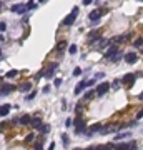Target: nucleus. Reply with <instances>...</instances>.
<instances>
[{"mask_svg":"<svg viewBox=\"0 0 143 150\" xmlns=\"http://www.w3.org/2000/svg\"><path fill=\"white\" fill-rule=\"evenodd\" d=\"M83 132H87V123L83 122L82 117H77L75 118V133H83Z\"/></svg>","mask_w":143,"mask_h":150,"instance_id":"1","label":"nucleus"},{"mask_svg":"<svg viewBox=\"0 0 143 150\" xmlns=\"http://www.w3.org/2000/svg\"><path fill=\"white\" fill-rule=\"evenodd\" d=\"M105 12H107V8H96V10H93V12H90L88 19L93 22V23H96V22L102 19V15L105 14Z\"/></svg>","mask_w":143,"mask_h":150,"instance_id":"2","label":"nucleus"},{"mask_svg":"<svg viewBox=\"0 0 143 150\" xmlns=\"http://www.w3.org/2000/svg\"><path fill=\"white\" fill-rule=\"evenodd\" d=\"M77 15H78V7H73V10H72V14L68 15L67 19L63 20V25L65 27H70L73 22H75V19H77Z\"/></svg>","mask_w":143,"mask_h":150,"instance_id":"3","label":"nucleus"},{"mask_svg":"<svg viewBox=\"0 0 143 150\" xmlns=\"http://www.w3.org/2000/svg\"><path fill=\"white\" fill-rule=\"evenodd\" d=\"M135 80H136V74H127L125 77H123L120 82H123L127 87H133V83H135Z\"/></svg>","mask_w":143,"mask_h":150,"instance_id":"4","label":"nucleus"},{"mask_svg":"<svg viewBox=\"0 0 143 150\" xmlns=\"http://www.w3.org/2000/svg\"><path fill=\"white\" fill-rule=\"evenodd\" d=\"M102 39V32L100 30H93V32H90L88 34V43H95Z\"/></svg>","mask_w":143,"mask_h":150,"instance_id":"5","label":"nucleus"},{"mask_svg":"<svg viewBox=\"0 0 143 150\" xmlns=\"http://www.w3.org/2000/svg\"><path fill=\"white\" fill-rule=\"evenodd\" d=\"M108 90H110V83H108V82H102L100 85H98V87H96V94L102 97V95H105Z\"/></svg>","mask_w":143,"mask_h":150,"instance_id":"6","label":"nucleus"},{"mask_svg":"<svg viewBox=\"0 0 143 150\" xmlns=\"http://www.w3.org/2000/svg\"><path fill=\"white\" fill-rule=\"evenodd\" d=\"M14 90H15L14 85H10V83H5V85H2V87H0V95L5 97L7 94H12Z\"/></svg>","mask_w":143,"mask_h":150,"instance_id":"7","label":"nucleus"},{"mask_svg":"<svg viewBox=\"0 0 143 150\" xmlns=\"http://www.w3.org/2000/svg\"><path fill=\"white\" fill-rule=\"evenodd\" d=\"M57 67H58V63H57V62L50 63V65H48V68H47V72H45V77H47V78H52V77L55 75V70H57Z\"/></svg>","mask_w":143,"mask_h":150,"instance_id":"8","label":"nucleus"},{"mask_svg":"<svg viewBox=\"0 0 143 150\" xmlns=\"http://www.w3.org/2000/svg\"><path fill=\"white\" fill-rule=\"evenodd\" d=\"M10 10L22 15V14H25V12H27V5H23V3H17V5H12V7H10Z\"/></svg>","mask_w":143,"mask_h":150,"instance_id":"9","label":"nucleus"},{"mask_svg":"<svg viewBox=\"0 0 143 150\" xmlns=\"http://www.w3.org/2000/svg\"><path fill=\"white\" fill-rule=\"evenodd\" d=\"M100 130H102V123H95V125H92V127L87 129V137H92L93 133L100 132Z\"/></svg>","mask_w":143,"mask_h":150,"instance_id":"10","label":"nucleus"},{"mask_svg":"<svg viewBox=\"0 0 143 150\" xmlns=\"http://www.w3.org/2000/svg\"><path fill=\"white\" fill-rule=\"evenodd\" d=\"M116 54H118V47H116V45H112V47H108V50H107L105 58H110V60H112V58H113Z\"/></svg>","mask_w":143,"mask_h":150,"instance_id":"11","label":"nucleus"},{"mask_svg":"<svg viewBox=\"0 0 143 150\" xmlns=\"http://www.w3.org/2000/svg\"><path fill=\"white\" fill-rule=\"evenodd\" d=\"M125 62H127V63H136V62H138V55L133 54V52H130V54L125 55Z\"/></svg>","mask_w":143,"mask_h":150,"instance_id":"12","label":"nucleus"},{"mask_svg":"<svg viewBox=\"0 0 143 150\" xmlns=\"http://www.w3.org/2000/svg\"><path fill=\"white\" fill-rule=\"evenodd\" d=\"M10 105L8 103H3V105H0V117H7L8 115V112H10Z\"/></svg>","mask_w":143,"mask_h":150,"instance_id":"13","label":"nucleus"},{"mask_svg":"<svg viewBox=\"0 0 143 150\" xmlns=\"http://www.w3.org/2000/svg\"><path fill=\"white\" fill-rule=\"evenodd\" d=\"M130 37H131V34L128 32V34H123V35H120V37H115L112 42H115V43H123V40H128Z\"/></svg>","mask_w":143,"mask_h":150,"instance_id":"14","label":"nucleus"},{"mask_svg":"<svg viewBox=\"0 0 143 150\" xmlns=\"http://www.w3.org/2000/svg\"><path fill=\"white\" fill-rule=\"evenodd\" d=\"M108 45H110V40H107V39H100V40H98V47H96V48H100V50H102V48L108 47Z\"/></svg>","mask_w":143,"mask_h":150,"instance_id":"15","label":"nucleus"},{"mask_svg":"<svg viewBox=\"0 0 143 150\" xmlns=\"http://www.w3.org/2000/svg\"><path fill=\"white\" fill-rule=\"evenodd\" d=\"M85 87H87V82H80V83H78V85L75 87V95H78V94H80Z\"/></svg>","mask_w":143,"mask_h":150,"instance_id":"16","label":"nucleus"},{"mask_svg":"<svg viewBox=\"0 0 143 150\" xmlns=\"http://www.w3.org/2000/svg\"><path fill=\"white\" fill-rule=\"evenodd\" d=\"M20 123H22V125H27V123H32V117H30V115H22Z\"/></svg>","mask_w":143,"mask_h":150,"instance_id":"17","label":"nucleus"},{"mask_svg":"<svg viewBox=\"0 0 143 150\" xmlns=\"http://www.w3.org/2000/svg\"><path fill=\"white\" fill-rule=\"evenodd\" d=\"M113 150H130V143H118Z\"/></svg>","mask_w":143,"mask_h":150,"instance_id":"18","label":"nucleus"},{"mask_svg":"<svg viewBox=\"0 0 143 150\" xmlns=\"http://www.w3.org/2000/svg\"><path fill=\"white\" fill-rule=\"evenodd\" d=\"M38 130H40L42 135H45V133H48V132H50V125H47V123H42V127Z\"/></svg>","mask_w":143,"mask_h":150,"instance_id":"19","label":"nucleus"},{"mask_svg":"<svg viewBox=\"0 0 143 150\" xmlns=\"http://www.w3.org/2000/svg\"><path fill=\"white\" fill-rule=\"evenodd\" d=\"M65 48H67V42H65V40L58 42V45H57V50H58V52H63Z\"/></svg>","mask_w":143,"mask_h":150,"instance_id":"20","label":"nucleus"},{"mask_svg":"<svg viewBox=\"0 0 143 150\" xmlns=\"http://www.w3.org/2000/svg\"><path fill=\"white\" fill-rule=\"evenodd\" d=\"M30 89H32V82H25V83H23V85L20 87L22 92H28Z\"/></svg>","mask_w":143,"mask_h":150,"instance_id":"21","label":"nucleus"},{"mask_svg":"<svg viewBox=\"0 0 143 150\" xmlns=\"http://www.w3.org/2000/svg\"><path fill=\"white\" fill-rule=\"evenodd\" d=\"M32 125H34L35 129H40V127H42V120H40V118H32Z\"/></svg>","mask_w":143,"mask_h":150,"instance_id":"22","label":"nucleus"},{"mask_svg":"<svg viewBox=\"0 0 143 150\" xmlns=\"http://www.w3.org/2000/svg\"><path fill=\"white\" fill-rule=\"evenodd\" d=\"M130 132H122V133H118V135H115V140H122V138H125V137H128Z\"/></svg>","mask_w":143,"mask_h":150,"instance_id":"23","label":"nucleus"},{"mask_svg":"<svg viewBox=\"0 0 143 150\" xmlns=\"http://www.w3.org/2000/svg\"><path fill=\"white\" fill-rule=\"evenodd\" d=\"M133 45H135V47H143V39L142 37H138V39L133 42Z\"/></svg>","mask_w":143,"mask_h":150,"instance_id":"24","label":"nucleus"},{"mask_svg":"<svg viewBox=\"0 0 143 150\" xmlns=\"http://www.w3.org/2000/svg\"><path fill=\"white\" fill-rule=\"evenodd\" d=\"M17 75H18L17 70H10V72H7V78H14V77H17Z\"/></svg>","mask_w":143,"mask_h":150,"instance_id":"25","label":"nucleus"},{"mask_svg":"<svg viewBox=\"0 0 143 150\" xmlns=\"http://www.w3.org/2000/svg\"><path fill=\"white\" fill-rule=\"evenodd\" d=\"M34 138H35V133H28V135L25 137V143H30V142H34Z\"/></svg>","mask_w":143,"mask_h":150,"instance_id":"26","label":"nucleus"},{"mask_svg":"<svg viewBox=\"0 0 143 150\" xmlns=\"http://www.w3.org/2000/svg\"><path fill=\"white\" fill-rule=\"evenodd\" d=\"M112 89H115V90H118V87H120V80H113V83L110 85Z\"/></svg>","mask_w":143,"mask_h":150,"instance_id":"27","label":"nucleus"},{"mask_svg":"<svg viewBox=\"0 0 143 150\" xmlns=\"http://www.w3.org/2000/svg\"><path fill=\"white\" fill-rule=\"evenodd\" d=\"M93 95H95V92H92V90H90V92H87V94H85V98H87V100H90V98H93Z\"/></svg>","mask_w":143,"mask_h":150,"instance_id":"28","label":"nucleus"},{"mask_svg":"<svg viewBox=\"0 0 143 150\" xmlns=\"http://www.w3.org/2000/svg\"><path fill=\"white\" fill-rule=\"evenodd\" d=\"M62 140H63V145H68V137H67V133H62Z\"/></svg>","mask_w":143,"mask_h":150,"instance_id":"29","label":"nucleus"},{"mask_svg":"<svg viewBox=\"0 0 143 150\" xmlns=\"http://www.w3.org/2000/svg\"><path fill=\"white\" fill-rule=\"evenodd\" d=\"M78 75H82V68L77 67L75 70H73V77H78Z\"/></svg>","mask_w":143,"mask_h":150,"instance_id":"30","label":"nucleus"},{"mask_svg":"<svg viewBox=\"0 0 143 150\" xmlns=\"http://www.w3.org/2000/svg\"><path fill=\"white\" fill-rule=\"evenodd\" d=\"M68 52H70V54L73 55L77 52V45H70V48H68Z\"/></svg>","mask_w":143,"mask_h":150,"instance_id":"31","label":"nucleus"},{"mask_svg":"<svg viewBox=\"0 0 143 150\" xmlns=\"http://www.w3.org/2000/svg\"><path fill=\"white\" fill-rule=\"evenodd\" d=\"M35 95H37V92H35V90H34V92H30V94L27 95V100H32V98H34Z\"/></svg>","mask_w":143,"mask_h":150,"instance_id":"32","label":"nucleus"},{"mask_svg":"<svg viewBox=\"0 0 143 150\" xmlns=\"http://www.w3.org/2000/svg\"><path fill=\"white\" fill-rule=\"evenodd\" d=\"M87 82V87H92V85H95V78H92V80H85Z\"/></svg>","mask_w":143,"mask_h":150,"instance_id":"33","label":"nucleus"},{"mask_svg":"<svg viewBox=\"0 0 143 150\" xmlns=\"http://www.w3.org/2000/svg\"><path fill=\"white\" fill-rule=\"evenodd\" d=\"M72 123H73V120H72V118H67V120H65V127H72Z\"/></svg>","mask_w":143,"mask_h":150,"instance_id":"34","label":"nucleus"},{"mask_svg":"<svg viewBox=\"0 0 143 150\" xmlns=\"http://www.w3.org/2000/svg\"><path fill=\"white\" fill-rule=\"evenodd\" d=\"M32 8H35V3H34V2H28V3H27V10H32Z\"/></svg>","mask_w":143,"mask_h":150,"instance_id":"35","label":"nucleus"},{"mask_svg":"<svg viewBox=\"0 0 143 150\" xmlns=\"http://www.w3.org/2000/svg\"><path fill=\"white\" fill-rule=\"evenodd\" d=\"M7 28V25H5V22H0V32H3Z\"/></svg>","mask_w":143,"mask_h":150,"instance_id":"36","label":"nucleus"},{"mask_svg":"<svg viewBox=\"0 0 143 150\" xmlns=\"http://www.w3.org/2000/svg\"><path fill=\"white\" fill-rule=\"evenodd\" d=\"M62 85V78H57V80H55V87H60Z\"/></svg>","mask_w":143,"mask_h":150,"instance_id":"37","label":"nucleus"},{"mask_svg":"<svg viewBox=\"0 0 143 150\" xmlns=\"http://www.w3.org/2000/svg\"><path fill=\"white\" fill-rule=\"evenodd\" d=\"M42 92H43V94H48V92H50V87H48V85H45V87H43V90H42Z\"/></svg>","mask_w":143,"mask_h":150,"instance_id":"38","label":"nucleus"},{"mask_svg":"<svg viewBox=\"0 0 143 150\" xmlns=\"http://www.w3.org/2000/svg\"><path fill=\"white\" fill-rule=\"evenodd\" d=\"M35 150H42V140L37 143V145H35Z\"/></svg>","mask_w":143,"mask_h":150,"instance_id":"39","label":"nucleus"},{"mask_svg":"<svg viewBox=\"0 0 143 150\" xmlns=\"http://www.w3.org/2000/svg\"><path fill=\"white\" fill-rule=\"evenodd\" d=\"M95 0H83V5H88V3H93Z\"/></svg>","mask_w":143,"mask_h":150,"instance_id":"40","label":"nucleus"},{"mask_svg":"<svg viewBox=\"0 0 143 150\" xmlns=\"http://www.w3.org/2000/svg\"><path fill=\"white\" fill-rule=\"evenodd\" d=\"M75 110H77V112H82V103H78V105L75 107Z\"/></svg>","mask_w":143,"mask_h":150,"instance_id":"41","label":"nucleus"},{"mask_svg":"<svg viewBox=\"0 0 143 150\" xmlns=\"http://www.w3.org/2000/svg\"><path fill=\"white\" fill-rule=\"evenodd\" d=\"M95 78H103V74H102V72H98V74L95 75Z\"/></svg>","mask_w":143,"mask_h":150,"instance_id":"42","label":"nucleus"},{"mask_svg":"<svg viewBox=\"0 0 143 150\" xmlns=\"http://www.w3.org/2000/svg\"><path fill=\"white\" fill-rule=\"evenodd\" d=\"M143 117V110H140V112H138V115H136V118H142Z\"/></svg>","mask_w":143,"mask_h":150,"instance_id":"43","label":"nucleus"},{"mask_svg":"<svg viewBox=\"0 0 143 150\" xmlns=\"http://www.w3.org/2000/svg\"><path fill=\"white\" fill-rule=\"evenodd\" d=\"M53 149H55V143L52 142V143H50V147H48V150H53Z\"/></svg>","mask_w":143,"mask_h":150,"instance_id":"44","label":"nucleus"},{"mask_svg":"<svg viewBox=\"0 0 143 150\" xmlns=\"http://www.w3.org/2000/svg\"><path fill=\"white\" fill-rule=\"evenodd\" d=\"M3 127H5V123H0V132L3 130Z\"/></svg>","mask_w":143,"mask_h":150,"instance_id":"45","label":"nucleus"},{"mask_svg":"<svg viewBox=\"0 0 143 150\" xmlns=\"http://www.w3.org/2000/svg\"><path fill=\"white\" fill-rule=\"evenodd\" d=\"M138 98H140V100H143V92L140 94V95H138Z\"/></svg>","mask_w":143,"mask_h":150,"instance_id":"46","label":"nucleus"},{"mask_svg":"<svg viewBox=\"0 0 143 150\" xmlns=\"http://www.w3.org/2000/svg\"><path fill=\"white\" fill-rule=\"evenodd\" d=\"M87 150H95V145H93V147H88Z\"/></svg>","mask_w":143,"mask_h":150,"instance_id":"47","label":"nucleus"},{"mask_svg":"<svg viewBox=\"0 0 143 150\" xmlns=\"http://www.w3.org/2000/svg\"><path fill=\"white\" fill-rule=\"evenodd\" d=\"M142 55H143V47H142Z\"/></svg>","mask_w":143,"mask_h":150,"instance_id":"48","label":"nucleus"},{"mask_svg":"<svg viewBox=\"0 0 143 150\" xmlns=\"http://www.w3.org/2000/svg\"><path fill=\"white\" fill-rule=\"evenodd\" d=\"M0 58H2V52H0Z\"/></svg>","mask_w":143,"mask_h":150,"instance_id":"49","label":"nucleus"},{"mask_svg":"<svg viewBox=\"0 0 143 150\" xmlns=\"http://www.w3.org/2000/svg\"><path fill=\"white\" fill-rule=\"evenodd\" d=\"M75 150H82V149H75Z\"/></svg>","mask_w":143,"mask_h":150,"instance_id":"50","label":"nucleus"},{"mask_svg":"<svg viewBox=\"0 0 143 150\" xmlns=\"http://www.w3.org/2000/svg\"><path fill=\"white\" fill-rule=\"evenodd\" d=\"M0 82H2V77H0Z\"/></svg>","mask_w":143,"mask_h":150,"instance_id":"51","label":"nucleus"}]
</instances>
